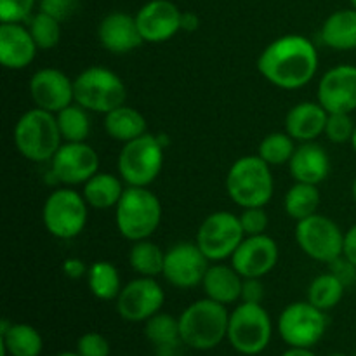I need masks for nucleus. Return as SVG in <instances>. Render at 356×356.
Segmentation results:
<instances>
[{
    "instance_id": "22",
    "label": "nucleus",
    "mask_w": 356,
    "mask_h": 356,
    "mask_svg": "<svg viewBox=\"0 0 356 356\" xmlns=\"http://www.w3.org/2000/svg\"><path fill=\"white\" fill-rule=\"evenodd\" d=\"M329 111L318 101H302L294 104L285 115V132L294 141L312 143L325 134Z\"/></svg>"
},
{
    "instance_id": "28",
    "label": "nucleus",
    "mask_w": 356,
    "mask_h": 356,
    "mask_svg": "<svg viewBox=\"0 0 356 356\" xmlns=\"http://www.w3.org/2000/svg\"><path fill=\"white\" fill-rule=\"evenodd\" d=\"M104 131L115 141H120L122 145L134 139L141 138L148 132V124H146L145 115L139 113L136 108L122 104L115 108L110 113L104 115Z\"/></svg>"
},
{
    "instance_id": "10",
    "label": "nucleus",
    "mask_w": 356,
    "mask_h": 356,
    "mask_svg": "<svg viewBox=\"0 0 356 356\" xmlns=\"http://www.w3.org/2000/svg\"><path fill=\"white\" fill-rule=\"evenodd\" d=\"M344 233L334 219L313 214L296 222V242L313 261L332 263L344 254Z\"/></svg>"
},
{
    "instance_id": "29",
    "label": "nucleus",
    "mask_w": 356,
    "mask_h": 356,
    "mask_svg": "<svg viewBox=\"0 0 356 356\" xmlns=\"http://www.w3.org/2000/svg\"><path fill=\"white\" fill-rule=\"evenodd\" d=\"M87 285L90 294L99 301H117L122 291L120 273L108 261H96L87 271Z\"/></svg>"
},
{
    "instance_id": "24",
    "label": "nucleus",
    "mask_w": 356,
    "mask_h": 356,
    "mask_svg": "<svg viewBox=\"0 0 356 356\" xmlns=\"http://www.w3.org/2000/svg\"><path fill=\"white\" fill-rule=\"evenodd\" d=\"M243 277L232 266V264L214 263L209 266L202 289H204L205 298L219 302V305H235L242 298Z\"/></svg>"
},
{
    "instance_id": "20",
    "label": "nucleus",
    "mask_w": 356,
    "mask_h": 356,
    "mask_svg": "<svg viewBox=\"0 0 356 356\" xmlns=\"http://www.w3.org/2000/svg\"><path fill=\"white\" fill-rule=\"evenodd\" d=\"M97 38L103 49L111 54H129L143 44L136 16L127 13H111L101 19L97 26Z\"/></svg>"
},
{
    "instance_id": "48",
    "label": "nucleus",
    "mask_w": 356,
    "mask_h": 356,
    "mask_svg": "<svg viewBox=\"0 0 356 356\" xmlns=\"http://www.w3.org/2000/svg\"><path fill=\"white\" fill-rule=\"evenodd\" d=\"M56 356H80V355L76 353V351H63V353H59Z\"/></svg>"
},
{
    "instance_id": "12",
    "label": "nucleus",
    "mask_w": 356,
    "mask_h": 356,
    "mask_svg": "<svg viewBox=\"0 0 356 356\" xmlns=\"http://www.w3.org/2000/svg\"><path fill=\"white\" fill-rule=\"evenodd\" d=\"M243 238L245 233L238 216L228 211H218L202 221L195 242L211 263H221L225 259H232L233 252L238 249Z\"/></svg>"
},
{
    "instance_id": "36",
    "label": "nucleus",
    "mask_w": 356,
    "mask_h": 356,
    "mask_svg": "<svg viewBox=\"0 0 356 356\" xmlns=\"http://www.w3.org/2000/svg\"><path fill=\"white\" fill-rule=\"evenodd\" d=\"M28 30H30L37 47L42 51L54 49L61 40V23L40 10L37 14H31V17L28 19Z\"/></svg>"
},
{
    "instance_id": "52",
    "label": "nucleus",
    "mask_w": 356,
    "mask_h": 356,
    "mask_svg": "<svg viewBox=\"0 0 356 356\" xmlns=\"http://www.w3.org/2000/svg\"><path fill=\"white\" fill-rule=\"evenodd\" d=\"M351 2V7H353V9H356V0H350Z\"/></svg>"
},
{
    "instance_id": "46",
    "label": "nucleus",
    "mask_w": 356,
    "mask_h": 356,
    "mask_svg": "<svg viewBox=\"0 0 356 356\" xmlns=\"http://www.w3.org/2000/svg\"><path fill=\"white\" fill-rule=\"evenodd\" d=\"M198 24H200V19H198L197 14L191 13V10H183V16H181V30L191 33V31L197 30Z\"/></svg>"
},
{
    "instance_id": "7",
    "label": "nucleus",
    "mask_w": 356,
    "mask_h": 356,
    "mask_svg": "<svg viewBox=\"0 0 356 356\" xmlns=\"http://www.w3.org/2000/svg\"><path fill=\"white\" fill-rule=\"evenodd\" d=\"M75 103L92 113H110L125 104L127 87L124 80L104 66H89L73 79Z\"/></svg>"
},
{
    "instance_id": "23",
    "label": "nucleus",
    "mask_w": 356,
    "mask_h": 356,
    "mask_svg": "<svg viewBox=\"0 0 356 356\" xmlns=\"http://www.w3.org/2000/svg\"><path fill=\"white\" fill-rule=\"evenodd\" d=\"M291 176L298 183L322 184L330 174V156L318 143H301L287 163Z\"/></svg>"
},
{
    "instance_id": "31",
    "label": "nucleus",
    "mask_w": 356,
    "mask_h": 356,
    "mask_svg": "<svg viewBox=\"0 0 356 356\" xmlns=\"http://www.w3.org/2000/svg\"><path fill=\"white\" fill-rule=\"evenodd\" d=\"M320 202H322V197H320V191L316 184L298 183V181H296V183L289 188L287 193H285V214L291 219H294L296 222L302 221V219L316 214Z\"/></svg>"
},
{
    "instance_id": "4",
    "label": "nucleus",
    "mask_w": 356,
    "mask_h": 356,
    "mask_svg": "<svg viewBox=\"0 0 356 356\" xmlns=\"http://www.w3.org/2000/svg\"><path fill=\"white\" fill-rule=\"evenodd\" d=\"M226 191L233 204L242 209L264 207L273 198L275 181L271 165L259 155L235 160L226 174Z\"/></svg>"
},
{
    "instance_id": "49",
    "label": "nucleus",
    "mask_w": 356,
    "mask_h": 356,
    "mask_svg": "<svg viewBox=\"0 0 356 356\" xmlns=\"http://www.w3.org/2000/svg\"><path fill=\"white\" fill-rule=\"evenodd\" d=\"M351 193H353V200L356 204V177L353 179V186H351Z\"/></svg>"
},
{
    "instance_id": "34",
    "label": "nucleus",
    "mask_w": 356,
    "mask_h": 356,
    "mask_svg": "<svg viewBox=\"0 0 356 356\" xmlns=\"http://www.w3.org/2000/svg\"><path fill=\"white\" fill-rule=\"evenodd\" d=\"M344 291H346V285L339 278L334 277L330 271H327L312 280L308 287V301L322 312H329L343 301Z\"/></svg>"
},
{
    "instance_id": "6",
    "label": "nucleus",
    "mask_w": 356,
    "mask_h": 356,
    "mask_svg": "<svg viewBox=\"0 0 356 356\" xmlns=\"http://www.w3.org/2000/svg\"><path fill=\"white\" fill-rule=\"evenodd\" d=\"M165 138L163 134H143L129 141L118 153V176L127 186L148 188L160 176L165 159Z\"/></svg>"
},
{
    "instance_id": "26",
    "label": "nucleus",
    "mask_w": 356,
    "mask_h": 356,
    "mask_svg": "<svg viewBox=\"0 0 356 356\" xmlns=\"http://www.w3.org/2000/svg\"><path fill=\"white\" fill-rule=\"evenodd\" d=\"M320 40L336 51L356 49V9H339L330 14L322 24Z\"/></svg>"
},
{
    "instance_id": "1",
    "label": "nucleus",
    "mask_w": 356,
    "mask_h": 356,
    "mask_svg": "<svg viewBox=\"0 0 356 356\" xmlns=\"http://www.w3.org/2000/svg\"><path fill=\"white\" fill-rule=\"evenodd\" d=\"M318 51L305 35L278 37L257 58V70L271 86L296 90L308 86L318 72Z\"/></svg>"
},
{
    "instance_id": "40",
    "label": "nucleus",
    "mask_w": 356,
    "mask_h": 356,
    "mask_svg": "<svg viewBox=\"0 0 356 356\" xmlns=\"http://www.w3.org/2000/svg\"><path fill=\"white\" fill-rule=\"evenodd\" d=\"M240 218V225H242L243 233L245 236H254V235H264L270 225V219H268L266 211L264 207H249L243 209Z\"/></svg>"
},
{
    "instance_id": "16",
    "label": "nucleus",
    "mask_w": 356,
    "mask_h": 356,
    "mask_svg": "<svg viewBox=\"0 0 356 356\" xmlns=\"http://www.w3.org/2000/svg\"><path fill=\"white\" fill-rule=\"evenodd\" d=\"M316 99L329 113L356 110V66L337 65L327 70L318 82Z\"/></svg>"
},
{
    "instance_id": "35",
    "label": "nucleus",
    "mask_w": 356,
    "mask_h": 356,
    "mask_svg": "<svg viewBox=\"0 0 356 356\" xmlns=\"http://www.w3.org/2000/svg\"><path fill=\"white\" fill-rule=\"evenodd\" d=\"M296 141L287 132H271L264 136L263 141L257 146V155L271 167L285 165L291 162L296 152Z\"/></svg>"
},
{
    "instance_id": "32",
    "label": "nucleus",
    "mask_w": 356,
    "mask_h": 356,
    "mask_svg": "<svg viewBox=\"0 0 356 356\" xmlns=\"http://www.w3.org/2000/svg\"><path fill=\"white\" fill-rule=\"evenodd\" d=\"M145 336L159 350H174L181 343L179 318L169 313H156L145 322Z\"/></svg>"
},
{
    "instance_id": "13",
    "label": "nucleus",
    "mask_w": 356,
    "mask_h": 356,
    "mask_svg": "<svg viewBox=\"0 0 356 356\" xmlns=\"http://www.w3.org/2000/svg\"><path fill=\"white\" fill-rule=\"evenodd\" d=\"M165 302V292L156 278L138 277L122 287L117 298V313L131 323H145L160 313Z\"/></svg>"
},
{
    "instance_id": "37",
    "label": "nucleus",
    "mask_w": 356,
    "mask_h": 356,
    "mask_svg": "<svg viewBox=\"0 0 356 356\" xmlns=\"http://www.w3.org/2000/svg\"><path fill=\"white\" fill-rule=\"evenodd\" d=\"M356 124L351 118V113H329V120L325 125V136L330 143L344 145L351 143L355 134Z\"/></svg>"
},
{
    "instance_id": "50",
    "label": "nucleus",
    "mask_w": 356,
    "mask_h": 356,
    "mask_svg": "<svg viewBox=\"0 0 356 356\" xmlns=\"http://www.w3.org/2000/svg\"><path fill=\"white\" fill-rule=\"evenodd\" d=\"M351 146H353V149H355V153H356V129H355L353 138H351Z\"/></svg>"
},
{
    "instance_id": "14",
    "label": "nucleus",
    "mask_w": 356,
    "mask_h": 356,
    "mask_svg": "<svg viewBox=\"0 0 356 356\" xmlns=\"http://www.w3.org/2000/svg\"><path fill=\"white\" fill-rule=\"evenodd\" d=\"M97 172L99 155L86 141L63 143L51 160V174L65 186H83Z\"/></svg>"
},
{
    "instance_id": "3",
    "label": "nucleus",
    "mask_w": 356,
    "mask_h": 356,
    "mask_svg": "<svg viewBox=\"0 0 356 356\" xmlns=\"http://www.w3.org/2000/svg\"><path fill=\"white\" fill-rule=\"evenodd\" d=\"M56 113L31 108L17 118L14 125V145L26 160L35 163L51 162L63 145Z\"/></svg>"
},
{
    "instance_id": "38",
    "label": "nucleus",
    "mask_w": 356,
    "mask_h": 356,
    "mask_svg": "<svg viewBox=\"0 0 356 356\" xmlns=\"http://www.w3.org/2000/svg\"><path fill=\"white\" fill-rule=\"evenodd\" d=\"M38 0H0V21L2 23H24L33 14Z\"/></svg>"
},
{
    "instance_id": "25",
    "label": "nucleus",
    "mask_w": 356,
    "mask_h": 356,
    "mask_svg": "<svg viewBox=\"0 0 356 356\" xmlns=\"http://www.w3.org/2000/svg\"><path fill=\"white\" fill-rule=\"evenodd\" d=\"M44 339L35 327L13 323L7 318L0 323V351L2 356H40Z\"/></svg>"
},
{
    "instance_id": "47",
    "label": "nucleus",
    "mask_w": 356,
    "mask_h": 356,
    "mask_svg": "<svg viewBox=\"0 0 356 356\" xmlns=\"http://www.w3.org/2000/svg\"><path fill=\"white\" fill-rule=\"evenodd\" d=\"M282 356H316L312 348H289Z\"/></svg>"
},
{
    "instance_id": "18",
    "label": "nucleus",
    "mask_w": 356,
    "mask_h": 356,
    "mask_svg": "<svg viewBox=\"0 0 356 356\" xmlns=\"http://www.w3.org/2000/svg\"><path fill=\"white\" fill-rule=\"evenodd\" d=\"M183 10L170 0H149L136 13L139 33L148 44H162L181 31Z\"/></svg>"
},
{
    "instance_id": "39",
    "label": "nucleus",
    "mask_w": 356,
    "mask_h": 356,
    "mask_svg": "<svg viewBox=\"0 0 356 356\" xmlns=\"http://www.w3.org/2000/svg\"><path fill=\"white\" fill-rule=\"evenodd\" d=\"M76 353L80 356H111L110 341L99 332H86L76 341Z\"/></svg>"
},
{
    "instance_id": "33",
    "label": "nucleus",
    "mask_w": 356,
    "mask_h": 356,
    "mask_svg": "<svg viewBox=\"0 0 356 356\" xmlns=\"http://www.w3.org/2000/svg\"><path fill=\"white\" fill-rule=\"evenodd\" d=\"M59 132L65 143H83L90 134L89 111L79 103H72L56 113Z\"/></svg>"
},
{
    "instance_id": "15",
    "label": "nucleus",
    "mask_w": 356,
    "mask_h": 356,
    "mask_svg": "<svg viewBox=\"0 0 356 356\" xmlns=\"http://www.w3.org/2000/svg\"><path fill=\"white\" fill-rule=\"evenodd\" d=\"M209 266L211 261L205 257L197 242H179L165 250L162 277L172 287L193 289L202 285Z\"/></svg>"
},
{
    "instance_id": "53",
    "label": "nucleus",
    "mask_w": 356,
    "mask_h": 356,
    "mask_svg": "<svg viewBox=\"0 0 356 356\" xmlns=\"http://www.w3.org/2000/svg\"><path fill=\"white\" fill-rule=\"evenodd\" d=\"M355 356H356V350H355Z\"/></svg>"
},
{
    "instance_id": "21",
    "label": "nucleus",
    "mask_w": 356,
    "mask_h": 356,
    "mask_svg": "<svg viewBox=\"0 0 356 356\" xmlns=\"http://www.w3.org/2000/svg\"><path fill=\"white\" fill-rule=\"evenodd\" d=\"M37 44L23 23L0 24V63L7 70H24L37 56Z\"/></svg>"
},
{
    "instance_id": "30",
    "label": "nucleus",
    "mask_w": 356,
    "mask_h": 356,
    "mask_svg": "<svg viewBox=\"0 0 356 356\" xmlns=\"http://www.w3.org/2000/svg\"><path fill=\"white\" fill-rule=\"evenodd\" d=\"M163 263H165V250L156 245L149 238L132 242L129 250V264L139 277L156 278L163 273Z\"/></svg>"
},
{
    "instance_id": "42",
    "label": "nucleus",
    "mask_w": 356,
    "mask_h": 356,
    "mask_svg": "<svg viewBox=\"0 0 356 356\" xmlns=\"http://www.w3.org/2000/svg\"><path fill=\"white\" fill-rule=\"evenodd\" d=\"M329 271L334 277L339 278L346 285V289L356 284V266L348 257L341 256L336 261H332V263H329Z\"/></svg>"
},
{
    "instance_id": "5",
    "label": "nucleus",
    "mask_w": 356,
    "mask_h": 356,
    "mask_svg": "<svg viewBox=\"0 0 356 356\" xmlns=\"http://www.w3.org/2000/svg\"><path fill=\"white\" fill-rule=\"evenodd\" d=\"M162 221V204L148 188L127 186L115 207V225L129 242L146 240Z\"/></svg>"
},
{
    "instance_id": "9",
    "label": "nucleus",
    "mask_w": 356,
    "mask_h": 356,
    "mask_svg": "<svg viewBox=\"0 0 356 356\" xmlns=\"http://www.w3.org/2000/svg\"><path fill=\"white\" fill-rule=\"evenodd\" d=\"M89 205L82 193L72 186L52 191L42 207L45 229L59 240H72L86 229Z\"/></svg>"
},
{
    "instance_id": "19",
    "label": "nucleus",
    "mask_w": 356,
    "mask_h": 356,
    "mask_svg": "<svg viewBox=\"0 0 356 356\" xmlns=\"http://www.w3.org/2000/svg\"><path fill=\"white\" fill-rule=\"evenodd\" d=\"M28 89L35 106L51 113H58L75 103L73 80L58 68L37 70L31 75Z\"/></svg>"
},
{
    "instance_id": "11",
    "label": "nucleus",
    "mask_w": 356,
    "mask_h": 356,
    "mask_svg": "<svg viewBox=\"0 0 356 356\" xmlns=\"http://www.w3.org/2000/svg\"><path fill=\"white\" fill-rule=\"evenodd\" d=\"M325 312L309 301H298L284 308L278 316V334L289 348H313L327 332Z\"/></svg>"
},
{
    "instance_id": "45",
    "label": "nucleus",
    "mask_w": 356,
    "mask_h": 356,
    "mask_svg": "<svg viewBox=\"0 0 356 356\" xmlns=\"http://www.w3.org/2000/svg\"><path fill=\"white\" fill-rule=\"evenodd\" d=\"M344 257L351 261L356 266V225L351 226L346 233H344Z\"/></svg>"
},
{
    "instance_id": "43",
    "label": "nucleus",
    "mask_w": 356,
    "mask_h": 356,
    "mask_svg": "<svg viewBox=\"0 0 356 356\" xmlns=\"http://www.w3.org/2000/svg\"><path fill=\"white\" fill-rule=\"evenodd\" d=\"M263 278H243L242 285V302H256V305H263L264 299V285Z\"/></svg>"
},
{
    "instance_id": "44",
    "label": "nucleus",
    "mask_w": 356,
    "mask_h": 356,
    "mask_svg": "<svg viewBox=\"0 0 356 356\" xmlns=\"http://www.w3.org/2000/svg\"><path fill=\"white\" fill-rule=\"evenodd\" d=\"M87 271H89V268L79 257H70L63 263V273L72 280H80V278L87 277Z\"/></svg>"
},
{
    "instance_id": "27",
    "label": "nucleus",
    "mask_w": 356,
    "mask_h": 356,
    "mask_svg": "<svg viewBox=\"0 0 356 356\" xmlns=\"http://www.w3.org/2000/svg\"><path fill=\"white\" fill-rule=\"evenodd\" d=\"M127 184L120 176L110 172H97L83 184V198L87 205L97 211H110L120 202Z\"/></svg>"
},
{
    "instance_id": "17",
    "label": "nucleus",
    "mask_w": 356,
    "mask_h": 356,
    "mask_svg": "<svg viewBox=\"0 0 356 356\" xmlns=\"http://www.w3.org/2000/svg\"><path fill=\"white\" fill-rule=\"evenodd\" d=\"M280 257L278 243L271 236H245L232 256V266L243 278H264L275 270Z\"/></svg>"
},
{
    "instance_id": "2",
    "label": "nucleus",
    "mask_w": 356,
    "mask_h": 356,
    "mask_svg": "<svg viewBox=\"0 0 356 356\" xmlns=\"http://www.w3.org/2000/svg\"><path fill=\"white\" fill-rule=\"evenodd\" d=\"M177 318L181 343L191 350H214L228 337L229 312L225 305L209 298L191 302Z\"/></svg>"
},
{
    "instance_id": "51",
    "label": "nucleus",
    "mask_w": 356,
    "mask_h": 356,
    "mask_svg": "<svg viewBox=\"0 0 356 356\" xmlns=\"http://www.w3.org/2000/svg\"><path fill=\"white\" fill-rule=\"evenodd\" d=\"M329 356H348V355H344V353H332V355H329Z\"/></svg>"
},
{
    "instance_id": "41",
    "label": "nucleus",
    "mask_w": 356,
    "mask_h": 356,
    "mask_svg": "<svg viewBox=\"0 0 356 356\" xmlns=\"http://www.w3.org/2000/svg\"><path fill=\"white\" fill-rule=\"evenodd\" d=\"M79 6L80 0H38V10L49 14L59 23L75 16Z\"/></svg>"
},
{
    "instance_id": "8",
    "label": "nucleus",
    "mask_w": 356,
    "mask_h": 356,
    "mask_svg": "<svg viewBox=\"0 0 356 356\" xmlns=\"http://www.w3.org/2000/svg\"><path fill=\"white\" fill-rule=\"evenodd\" d=\"M273 322L263 305L242 302L229 313L228 343L240 355H261L271 343Z\"/></svg>"
}]
</instances>
